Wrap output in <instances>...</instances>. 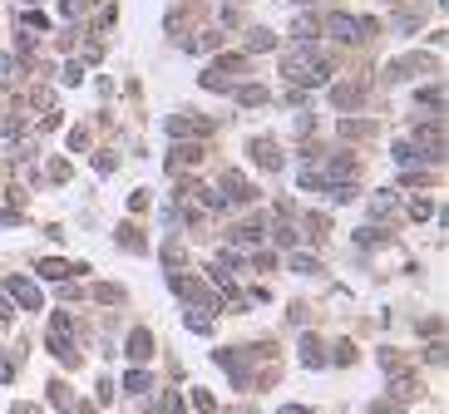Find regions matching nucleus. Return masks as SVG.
Masks as SVG:
<instances>
[{"label": "nucleus", "instance_id": "obj_1", "mask_svg": "<svg viewBox=\"0 0 449 414\" xmlns=\"http://www.w3.org/2000/svg\"><path fill=\"white\" fill-rule=\"evenodd\" d=\"M282 74H287L292 84H326L331 55H321L316 45H301V50H292V55L282 60Z\"/></svg>", "mask_w": 449, "mask_h": 414}, {"label": "nucleus", "instance_id": "obj_2", "mask_svg": "<svg viewBox=\"0 0 449 414\" xmlns=\"http://www.w3.org/2000/svg\"><path fill=\"white\" fill-rule=\"evenodd\" d=\"M223 188H227L223 203H257V188H252L242 173H223Z\"/></svg>", "mask_w": 449, "mask_h": 414}, {"label": "nucleus", "instance_id": "obj_3", "mask_svg": "<svg viewBox=\"0 0 449 414\" xmlns=\"http://www.w3.org/2000/svg\"><path fill=\"white\" fill-rule=\"evenodd\" d=\"M168 133H173V138H183V133L203 138V133H213V123H203V118H193V113H178V118H168Z\"/></svg>", "mask_w": 449, "mask_h": 414}, {"label": "nucleus", "instance_id": "obj_4", "mask_svg": "<svg viewBox=\"0 0 449 414\" xmlns=\"http://www.w3.org/2000/svg\"><path fill=\"white\" fill-rule=\"evenodd\" d=\"M123 355H128L133 365H143V360L153 355V335H148V330H128V350H123Z\"/></svg>", "mask_w": 449, "mask_h": 414}, {"label": "nucleus", "instance_id": "obj_5", "mask_svg": "<svg viewBox=\"0 0 449 414\" xmlns=\"http://www.w3.org/2000/svg\"><path fill=\"white\" fill-rule=\"evenodd\" d=\"M218 365L232 375V385H237V390H247V380H252V375H247V365L237 360V350H218Z\"/></svg>", "mask_w": 449, "mask_h": 414}, {"label": "nucleus", "instance_id": "obj_6", "mask_svg": "<svg viewBox=\"0 0 449 414\" xmlns=\"http://www.w3.org/2000/svg\"><path fill=\"white\" fill-rule=\"evenodd\" d=\"M331 103H336L340 113L355 108V103H365V84H336V89H331Z\"/></svg>", "mask_w": 449, "mask_h": 414}, {"label": "nucleus", "instance_id": "obj_7", "mask_svg": "<svg viewBox=\"0 0 449 414\" xmlns=\"http://www.w3.org/2000/svg\"><path fill=\"white\" fill-rule=\"evenodd\" d=\"M10 296H15L25 310H40V286H30L25 276H15V281H10Z\"/></svg>", "mask_w": 449, "mask_h": 414}, {"label": "nucleus", "instance_id": "obj_8", "mask_svg": "<svg viewBox=\"0 0 449 414\" xmlns=\"http://www.w3.org/2000/svg\"><path fill=\"white\" fill-rule=\"evenodd\" d=\"M252 158H257L267 173H277V168H282V153H277L272 143H262V138H252Z\"/></svg>", "mask_w": 449, "mask_h": 414}, {"label": "nucleus", "instance_id": "obj_9", "mask_svg": "<svg viewBox=\"0 0 449 414\" xmlns=\"http://www.w3.org/2000/svg\"><path fill=\"white\" fill-rule=\"evenodd\" d=\"M74 272H84V267H74V262H40V276H45V281H65V276H74Z\"/></svg>", "mask_w": 449, "mask_h": 414}, {"label": "nucleus", "instance_id": "obj_10", "mask_svg": "<svg viewBox=\"0 0 449 414\" xmlns=\"http://www.w3.org/2000/svg\"><path fill=\"white\" fill-rule=\"evenodd\" d=\"M232 99H237V103H267L272 94H267L262 84H237V89H232Z\"/></svg>", "mask_w": 449, "mask_h": 414}, {"label": "nucleus", "instance_id": "obj_11", "mask_svg": "<svg viewBox=\"0 0 449 414\" xmlns=\"http://www.w3.org/2000/svg\"><path fill=\"white\" fill-rule=\"evenodd\" d=\"M425 65H430V60H420V55H410V60H395V65H390V79H410V74H415V69H425Z\"/></svg>", "mask_w": 449, "mask_h": 414}, {"label": "nucleus", "instance_id": "obj_12", "mask_svg": "<svg viewBox=\"0 0 449 414\" xmlns=\"http://www.w3.org/2000/svg\"><path fill=\"white\" fill-rule=\"evenodd\" d=\"M365 133H375L370 118H340V138H365Z\"/></svg>", "mask_w": 449, "mask_h": 414}, {"label": "nucleus", "instance_id": "obj_13", "mask_svg": "<svg viewBox=\"0 0 449 414\" xmlns=\"http://www.w3.org/2000/svg\"><path fill=\"white\" fill-rule=\"evenodd\" d=\"M262 232H267L262 222H247V227H237V232H232V242H237V247H257V242H262Z\"/></svg>", "mask_w": 449, "mask_h": 414}, {"label": "nucleus", "instance_id": "obj_14", "mask_svg": "<svg viewBox=\"0 0 449 414\" xmlns=\"http://www.w3.org/2000/svg\"><path fill=\"white\" fill-rule=\"evenodd\" d=\"M123 390H128V395H143V390H153V375H148V370H128V375H123Z\"/></svg>", "mask_w": 449, "mask_h": 414}, {"label": "nucleus", "instance_id": "obj_15", "mask_svg": "<svg viewBox=\"0 0 449 414\" xmlns=\"http://www.w3.org/2000/svg\"><path fill=\"white\" fill-rule=\"evenodd\" d=\"M257 50H277V35L272 30H252L247 35V55H257Z\"/></svg>", "mask_w": 449, "mask_h": 414}, {"label": "nucleus", "instance_id": "obj_16", "mask_svg": "<svg viewBox=\"0 0 449 414\" xmlns=\"http://www.w3.org/2000/svg\"><path fill=\"white\" fill-rule=\"evenodd\" d=\"M198 158H203V148H198V143H183V148H173L168 168H183V163H198Z\"/></svg>", "mask_w": 449, "mask_h": 414}, {"label": "nucleus", "instance_id": "obj_17", "mask_svg": "<svg viewBox=\"0 0 449 414\" xmlns=\"http://www.w3.org/2000/svg\"><path fill=\"white\" fill-rule=\"evenodd\" d=\"M158 414H183V395H178V390H163V405H158Z\"/></svg>", "mask_w": 449, "mask_h": 414}, {"label": "nucleus", "instance_id": "obj_18", "mask_svg": "<svg viewBox=\"0 0 449 414\" xmlns=\"http://www.w3.org/2000/svg\"><path fill=\"white\" fill-rule=\"evenodd\" d=\"M306 227H311V237H316V242H321V237H326V232H331V222H326V217H321V212H311V217H306Z\"/></svg>", "mask_w": 449, "mask_h": 414}, {"label": "nucleus", "instance_id": "obj_19", "mask_svg": "<svg viewBox=\"0 0 449 414\" xmlns=\"http://www.w3.org/2000/svg\"><path fill=\"white\" fill-rule=\"evenodd\" d=\"M60 15H65V20H79V15H84V0H60Z\"/></svg>", "mask_w": 449, "mask_h": 414}, {"label": "nucleus", "instance_id": "obj_20", "mask_svg": "<svg viewBox=\"0 0 449 414\" xmlns=\"http://www.w3.org/2000/svg\"><path fill=\"white\" fill-rule=\"evenodd\" d=\"M213 45H218V30H203V35H198L188 50H213Z\"/></svg>", "mask_w": 449, "mask_h": 414}, {"label": "nucleus", "instance_id": "obj_21", "mask_svg": "<svg viewBox=\"0 0 449 414\" xmlns=\"http://www.w3.org/2000/svg\"><path fill=\"white\" fill-rule=\"evenodd\" d=\"M277 242L292 247V242H296V227H292V222H277Z\"/></svg>", "mask_w": 449, "mask_h": 414}, {"label": "nucleus", "instance_id": "obj_22", "mask_svg": "<svg viewBox=\"0 0 449 414\" xmlns=\"http://www.w3.org/2000/svg\"><path fill=\"white\" fill-rule=\"evenodd\" d=\"M292 272H306V276H311V272H316V257H301V252H296V257H292Z\"/></svg>", "mask_w": 449, "mask_h": 414}, {"label": "nucleus", "instance_id": "obj_23", "mask_svg": "<svg viewBox=\"0 0 449 414\" xmlns=\"http://www.w3.org/2000/svg\"><path fill=\"white\" fill-rule=\"evenodd\" d=\"M410 395H415V380L400 375V380H395V400H410Z\"/></svg>", "mask_w": 449, "mask_h": 414}, {"label": "nucleus", "instance_id": "obj_24", "mask_svg": "<svg viewBox=\"0 0 449 414\" xmlns=\"http://www.w3.org/2000/svg\"><path fill=\"white\" fill-rule=\"evenodd\" d=\"M420 103H425V108H440V103H445V89H425Z\"/></svg>", "mask_w": 449, "mask_h": 414}, {"label": "nucleus", "instance_id": "obj_25", "mask_svg": "<svg viewBox=\"0 0 449 414\" xmlns=\"http://www.w3.org/2000/svg\"><path fill=\"white\" fill-rule=\"evenodd\" d=\"M94 296H99V301H123V291H118V286H94Z\"/></svg>", "mask_w": 449, "mask_h": 414}, {"label": "nucleus", "instance_id": "obj_26", "mask_svg": "<svg viewBox=\"0 0 449 414\" xmlns=\"http://www.w3.org/2000/svg\"><path fill=\"white\" fill-rule=\"evenodd\" d=\"M193 405H198L203 414H213V395H208V390H198V395H193Z\"/></svg>", "mask_w": 449, "mask_h": 414}, {"label": "nucleus", "instance_id": "obj_27", "mask_svg": "<svg viewBox=\"0 0 449 414\" xmlns=\"http://www.w3.org/2000/svg\"><path fill=\"white\" fill-rule=\"evenodd\" d=\"M50 99H55L50 89H35V94H30V103H35V108H50Z\"/></svg>", "mask_w": 449, "mask_h": 414}, {"label": "nucleus", "instance_id": "obj_28", "mask_svg": "<svg viewBox=\"0 0 449 414\" xmlns=\"http://www.w3.org/2000/svg\"><path fill=\"white\" fill-rule=\"evenodd\" d=\"M10 380H15V365H10V360H0V385H10Z\"/></svg>", "mask_w": 449, "mask_h": 414}, {"label": "nucleus", "instance_id": "obj_29", "mask_svg": "<svg viewBox=\"0 0 449 414\" xmlns=\"http://www.w3.org/2000/svg\"><path fill=\"white\" fill-rule=\"evenodd\" d=\"M0 320H15V306H10V301H0Z\"/></svg>", "mask_w": 449, "mask_h": 414}, {"label": "nucleus", "instance_id": "obj_30", "mask_svg": "<svg viewBox=\"0 0 449 414\" xmlns=\"http://www.w3.org/2000/svg\"><path fill=\"white\" fill-rule=\"evenodd\" d=\"M370 414H400V410H395V405H375Z\"/></svg>", "mask_w": 449, "mask_h": 414}, {"label": "nucleus", "instance_id": "obj_31", "mask_svg": "<svg viewBox=\"0 0 449 414\" xmlns=\"http://www.w3.org/2000/svg\"><path fill=\"white\" fill-rule=\"evenodd\" d=\"M277 414H306V410H301V405H287V410H277Z\"/></svg>", "mask_w": 449, "mask_h": 414}, {"label": "nucleus", "instance_id": "obj_32", "mask_svg": "<svg viewBox=\"0 0 449 414\" xmlns=\"http://www.w3.org/2000/svg\"><path fill=\"white\" fill-rule=\"evenodd\" d=\"M25 5H35V0H25Z\"/></svg>", "mask_w": 449, "mask_h": 414}, {"label": "nucleus", "instance_id": "obj_33", "mask_svg": "<svg viewBox=\"0 0 449 414\" xmlns=\"http://www.w3.org/2000/svg\"><path fill=\"white\" fill-rule=\"evenodd\" d=\"M301 5H306V0H301Z\"/></svg>", "mask_w": 449, "mask_h": 414}]
</instances>
